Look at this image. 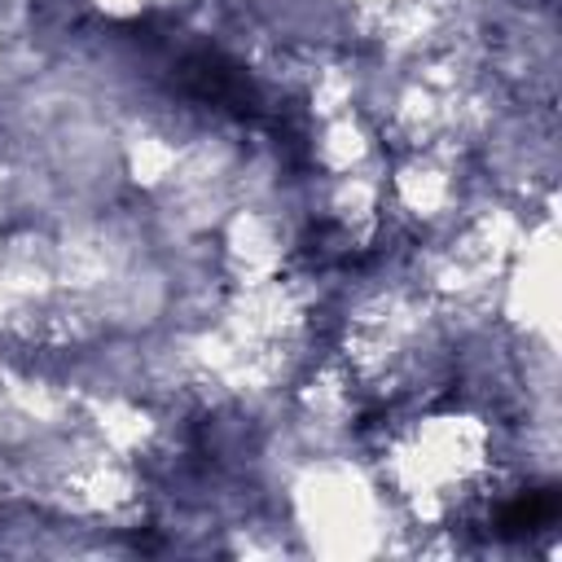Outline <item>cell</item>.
I'll return each instance as SVG.
<instances>
[{
	"label": "cell",
	"instance_id": "6da1fadb",
	"mask_svg": "<svg viewBox=\"0 0 562 562\" xmlns=\"http://www.w3.org/2000/svg\"><path fill=\"white\" fill-rule=\"evenodd\" d=\"M549 518H553V496H544V492H527L518 505L505 509L501 531H536V527L549 522Z\"/></svg>",
	"mask_w": 562,
	"mask_h": 562
}]
</instances>
